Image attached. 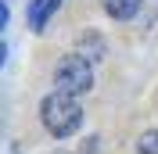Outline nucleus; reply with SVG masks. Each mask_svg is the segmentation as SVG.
Wrapping results in <instances>:
<instances>
[{"mask_svg":"<svg viewBox=\"0 0 158 154\" xmlns=\"http://www.w3.org/2000/svg\"><path fill=\"white\" fill-rule=\"evenodd\" d=\"M58 154H61V151H58Z\"/></svg>","mask_w":158,"mask_h":154,"instance_id":"nucleus-8","label":"nucleus"},{"mask_svg":"<svg viewBox=\"0 0 158 154\" xmlns=\"http://www.w3.org/2000/svg\"><path fill=\"white\" fill-rule=\"evenodd\" d=\"M7 18H11V14H7V4L0 0V29H7Z\"/></svg>","mask_w":158,"mask_h":154,"instance_id":"nucleus-6","label":"nucleus"},{"mask_svg":"<svg viewBox=\"0 0 158 154\" xmlns=\"http://www.w3.org/2000/svg\"><path fill=\"white\" fill-rule=\"evenodd\" d=\"M137 154H158V133H155V129L140 136V144H137Z\"/></svg>","mask_w":158,"mask_h":154,"instance_id":"nucleus-5","label":"nucleus"},{"mask_svg":"<svg viewBox=\"0 0 158 154\" xmlns=\"http://www.w3.org/2000/svg\"><path fill=\"white\" fill-rule=\"evenodd\" d=\"M4 61H7V47H4V43H0V65H4Z\"/></svg>","mask_w":158,"mask_h":154,"instance_id":"nucleus-7","label":"nucleus"},{"mask_svg":"<svg viewBox=\"0 0 158 154\" xmlns=\"http://www.w3.org/2000/svg\"><path fill=\"white\" fill-rule=\"evenodd\" d=\"M101 4H104V11H108L111 18H118V22L133 18L140 11V0H101Z\"/></svg>","mask_w":158,"mask_h":154,"instance_id":"nucleus-4","label":"nucleus"},{"mask_svg":"<svg viewBox=\"0 0 158 154\" xmlns=\"http://www.w3.org/2000/svg\"><path fill=\"white\" fill-rule=\"evenodd\" d=\"M54 86L61 90V93H86L90 86H94V68H90V58H83V54H69V58H61L58 68H54Z\"/></svg>","mask_w":158,"mask_h":154,"instance_id":"nucleus-2","label":"nucleus"},{"mask_svg":"<svg viewBox=\"0 0 158 154\" xmlns=\"http://www.w3.org/2000/svg\"><path fill=\"white\" fill-rule=\"evenodd\" d=\"M58 4H61V0H32V4H29V25H32V29H43L47 18L58 11Z\"/></svg>","mask_w":158,"mask_h":154,"instance_id":"nucleus-3","label":"nucleus"},{"mask_svg":"<svg viewBox=\"0 0 158 154\" xmlns=\"http://www.w3.org/2000/svg\"><path fill=\"white\" fill-rule=\"evenodd\" d=\"M40 118H43V125H47L50 136H72L79 129V122H83V107H79V100L72 93L54 90V93L40 104Z\"/></svg>","mask_w":158,"mask_h":154,"instance_id":"nucleus-1","label":"nucleus"}]
</instances>
